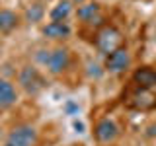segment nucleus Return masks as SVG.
I'll return each mask as SVG.
<instances>
[{
	"label": "nucleus",
	"instance_id": "12",
	"mask_svg": "<svg viewBox=\"0 0 156 146\" xmlns=\"http://www.w3.org/2000/svg\"><path fill=\"white\" fill-rule=\"evenodd\" d=\"M72 12V4L68 2V0H62V2H58L55 8L49 12V16H51V22H66V18L70 16Z\"/></svg>",
	"mask_w": 156,
	"mask_h": 146
},
{
	"label": "nucleus",
	"instance_id": "5",
	"mask_svg": "<svg viewBox=\"0 0 156 146\" xmlns=\"http://www.w3.org/2000/svg\"><path fill=\"white\" fill-rule=\"evenodd\" d=\"M129 66H131V53H129V49H125V47L117 49L115 53H111V55L105 57V70L109 72V74H121V72H125Z\"/></svg>",
	"mask_w": 156,
	"mask_h": 146
},
{
	"label": "nucleus",
	"instance_id": "2",
	"mask_svg": "<svg viewBox=\"0 0 156 146\" xmlns=\"http://www.w3.org/2000/svg\"><path fill=\"white\" fill-rule=\"evenodd\" d=\"M37 61L43 66H47V70L51 74H61L70 64V53H68V49H62V47L53 49V51H39Z\"/></svg>",
	"mask_w": 156,
	"mask_h": 146
},
{
	"label": "nucleus",
	"instance_id": "10",
	"mask_svg": "<svg viewBox=\"0 0 156 146\" xmlns=\"http://www.w3.org/2000/svg\"><path fill=\"white\" fill-rule=\"evenodd\" d=\"M43 35L49 39H66L70 35V26L66 22H49L43 27Z\"/></svg>",
	"mask_w": 156,
	"mask_h": 146
},
{
	"label": "nucleus",
	"instance_id": "13",
	"mask_svg": "<svg viewBox=\"0 0 156 146\" xmlns=\"http://www.w3.org/2000/svg\"><path fill=\"white\" fill-rule=\"evenodd\" d=\"M78 2H84V0H78Z\"/></svg>",
	"mask_w": 156,
	"mask_h": 146
},
{
	"label": "nucleus",
	"instance_id": "11",
	"mask_svg": "<svg viewBox=\"0 0 156 146\" xmlns=\"http://www.w3.org/2000/svg\"><path fill=\"white\" fill-rule=\"evenodd\" d=\"M18 26V16L12 10H0V35H6Z\"/></svg>",
	"mask_w": 156,
	"mask_h": 146
},
{
	"label": "nucleus",
	"instance_id": "3",
	"mask_svg": "<svg viewBox=\"0 0 156 146\" xmlns=\"http://www.w3.org/2000/svg\"><path fill=\"white\" fill-rule=\"evenodd\" d=\"M37 144V130L31 125H20L10 130L4 140V146H35Z\"/></svg>",
	"mask_w": 156,
	"mask_h": 146
},
{
	"label": "nucleus",
	"instance_id": "9",
	"mask_svg": "<svg viewBox=\"0 0 156 146\" xmlns=\"http://www.w3.org/2000/svg\"><path fill=\"white\" fill-rule=\"evenodd\" d=\"M78 19H82L88 26H94L96 19H104L100 16V4L98 2H86L82 6H78Z\"/></svg>",
	"mask_w": 156,
	"mask_h": 146
},
{
	"label": "nucleus",
	"instance_id": "1",
	"mask_svg": "<svg viewBox=\"0 0 156 146\" xmlns=\"http://www.w3.org/2000/svg\"><path fill=\"white\" fill-rule=\"evenodd\" d=\"M125 43L123 39V33L119 31L115 26H109V23H105V26H101L98 29L96 37H94V45L96 49L101 53V55H111V53H115L117 49H121Z\"/></svg>",
	"mask_w": 156,
	"mask_h": 146
},
{
	"label": "nucleus",
	"instance_id": "8",
	"mask_svg": "<svg viewBox=\"0 0 156 146\" xmlns=\"http://www.w3.org/2000/svg\"><path fill=\"white\" fill-rule=\"evenodd\" d=\"M18 99V94H16V88H14L12 82L0 78V111H6L10 109Z\"/></svg>",
	"mask_w": 156,
	"mask_h": 146
},
{
	"label": "nucleus",
	"instance_id": "7",
	"mask_svg": "<svg viewBox=\"0 0 156 146\" xmlns=\"http://www.w3.org/2000/svg\"><path fill=\"white\" fill-rule=\"evenodd\" d=\"M18 80H20V84L26 88L29 94H37V92L43 88V78L39 76V72L35 70V68H31V66L23 68V70L20 72Z\"/></svg>",
	"mask_w": 156,
	"mask_h": 146
},
{
	"label": "nucleus",
	"instance_id": "6",
	"mask_svg": "<svg viewBox=\"0 0 156 146\" xmlns=\"http://www.w3.org/2000/svg\"><path fill=\"white\" fill-rule=\"evenodd\" d=\"M131 84L133 88H139V90H152L156 88V70L152 66H140L133 72V78H131Z\"/></svg>",
	"mask_w": 156,
	"mask_h": 146
},
{
	"label": "nucleus",
	"instance_id": "4",
	"mask_svg": "<svg viewBox=\"0 0 156 146\" xmlns=\"http://www.w3.org/2000/svg\"><path fill=\"white\" fill-rule=\"evenodd\" d=\"M119 136V127L115 125V121L111 119H101L98 121L94 127V138L98 144H113Z\"/></svg>",
	"mask_w": 156,
	"mask_h": 146
}]
</instances>
